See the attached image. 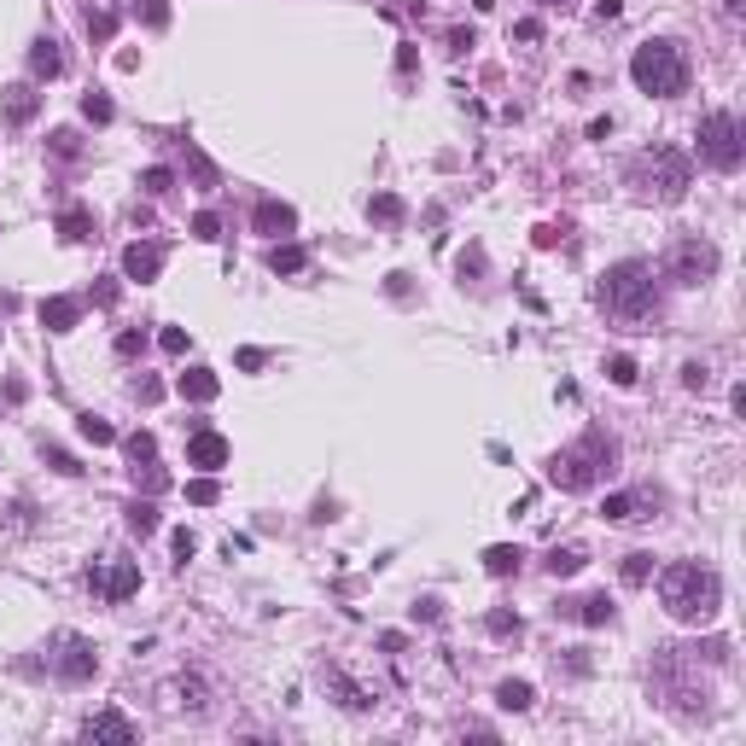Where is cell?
I'll return each mask as SVG.
<instances>
[{"label":"cell","mask_w":746,"mask_h":746,"mask_svg":"<svg viewBox=\"0 0 746 746\" xmlns=\"http://www.w3.org/2000/svg\"><path fill=\"white\" fill-rule=\"evenodd\" d=\"M531 700H537L531 682H502V688H496V706H502V712H531Z\"/></svg>","instance_id":"22"},{"label":"cell","mask_w":746,"mask_h":746,"mask_svg":"<svg viewBox=\"0 0 746 746\" xmlns=\"http://www.w3.org/2000/svg\"><path fill=\"white\" fill-rule=\"evenodd\" d=\"M630 82L642 94H653V100H671V94L688 88V53H682L677 41H647L630 59Z\"/></svg>","instance_id":"5"},{"label":"cell","mask_w":746,"mask_h":746,"mask_svg":"<svg viewBox=\"0 0 746 746\" xmlns=\"http://www.w3.org/2000/svg\"><path fill=\"white\" fill-rule=\"evenodd\" d=\"M368 216L373 222H403V199H397V193H379V199H368Z\"/></svg>","instance_id":"28"},{"label":"cell","mask_w":746,"mask_h":746,"mask_svg":"<svg viewBox=\"0 0 746 746\" xmlns=\"http://www.w3.org/2000/svg\"><path fill=\"white\" fill-rule=\"evenodd\" d=\"M595 304L618 327H647L659 315V274H653V263H636V257L612 263L601 274V286H595Z\"/></svg>","instance_id":"1"},{"label":"cell","mask_w":746,"mask_h":746,"mask_svg":"<svg viewBox=\"0 0 746 746\" xmlns=\"http://www.w3.org/2000/svg\"><path fill=\"white\" fill-rule=\"evenodd\" d=\"M583 624H612V601L607 595H589V601H572Z\"/></svg>","instance_id":"27"},{"label":"cell","mask_w":746,"mask_h":746,"mask_svg":"<svg viewBox=\"0 0 746 746\" xmlns=\"http://www.w3.org/2000/svg\"><path fill=\"white\" fill-rule=\"evenodd\" d=\"M59 234H65L70 245H82V239H94V216H88V210H65V216H59Z\"/></svg>","instance_id":"24"},{"label":"cell","mask_w":746,"mask_h":746,"mask_svg":"<svg viewBox=\"0 0 746 746\" xmlns=\"http://www.w3.org/2000/svg\"><path fill=\"white\" fill-rule=\"evenodd\" d=\"M414 618H443V601H432V595H426V601L414 607Z\"/></svg>","instance_id":"48"},{"label":"cell","mask_w":746,"mask_h":746,"mask_svg":"<svg viewBox=\"0 0 746 746\" xmlns=\"http://www.w3.org/2000/svg\"><path fill=\"white\" fill-rule=\"evenodd\" d=\"M228 455H234V449H228V438H222V432H210V426H199V432L187 438V467H199V473H222V467H228Z\"/></svg>","instance_id":"10"},{"label":"cell","mask_w":746,"mask_h":746,"mask_svg":"<svg viewBox=\"0 0 746 746\" xmlns=\"http://www.w3.org/2000/svg\"><path fill=\"white\" fill-rule=\"evenodd\" d=\"M630 187H636V199H647V204H682L688 187H694V164H688V152H677V146H647V152L630 158Z\"/></svg>","instance_id":"3"},{"label":"cell","mask_w":746,"mask_h":746,"mask_svg":"<svg viewBox=\"0 0 746 746\" xmlns=\"http://www.w3.org/2000/svg\"><path fill=\"white\" fill-rule=\"evenodd\" d=\"M123 274H129V280H140V286H146V280H158V274H164V251L135 239V245L123 251Z\"/></svg>","instance_id":"14"},{"label":"cell","mask_w":746,"mask_h":746,"mask_svg":"<svg viewBox=\"0 0 746 746\" xmlns=\"http://www.w3.org/2000/svg\"><path fill=\"white\" fill-rule=\"evenodd\" d=\"M659 607L677 624H712L717 607H723V577L700 560H677V566L659 572Z\"/></svg>","instance_id":"2"},{"label":"cell","mask_w":746,"mask_h":746,"mask_svg":"<svg viewBox=\"0 0 746 746\" xmlns=\"http://www.w3.org/2000/svg\"><path fill=\"white\" fill-rule=\"evenodd\" d=\"M269 269L274 274H304L309 269V251H304V245H274V251H269Z\"/></svg>","instance_id":"20"},{"label":"cell","mask_w":746,"mask_h":746,"mask_svg":"<svg viewBox=\"0 0 746 746\" xmlns=\"http://www.w3.org/2000/svg\"><path fill=\"white\" fill-rule=\"evenodd\" d=\"M327 682H333V694H339V700L350 706V712H368V706H379V700H373L368 688H356V682L344 677V671H327Z\"/></svg>","instance_id":"19"},{"label":"cell","mask_w":746,"mask_h":746,"mask_svg":"<svg viewBox=\"0 0 746 746\" xmlns=\"http://www.w3.org/2000/svg\"><path fill=\"white\" fill-rule=\"evenodd\" d=\"M82 741H117V746H135L140 729L129 723L123 712H94L88 723H82Z\"/></svg>","instance_id":"11"},{"label":"cell","mask_w":746,"mask_h":746,"mask_svg":"<svg viewBox=\"0 0 746 746\" xmlns=\"http://www.w3.org/2000/svg\"><path fill=\"white\" fill-rule=\"evenodd\" d=\"M607 379L630 391V385H636V362H630V356H612V362H607Z\"/></svg>","instance_id":"33"},{"label":"cell","mask_w":746,"mask_h":746,"mask_svg":"<svg viewBox=\"0 0 746 746\" xmlns=\"http://www.w3.org/2000/svg\"><path fill=\"white\" fill-rule=\"evenodd\" d=\"M193 548H199V543H193V531H175V560H193Z\"/></svg>","instance_id":"45"},{"label":"cell","mask_w":746,"mask_h":746,"mask_svg":"<svg viewBox=\"0 0 746 746\" xmlns=\"http://www.w3.org/2000/svg\"><path fill=\"white\" fill-rule=\"evenodd\" d=\"M88 35H94V41H111V35H117V12H88Z\"/></svg>","instance_id":"31"},{"label":"cell","mask_w":746,"mask_h":746,"mask_svg":"<svg viewBox=\"0 0 746 746\" xmlns=\"http://www.w3.org/2000/svg\"><path fill=\"white\" fill-rule=\"evenodd\" d=\"M612 461H618V443L607 432H583L572 449H560L548 461V484L554 490H589V484H601L612 473Z\"/></svg>","instance_id":"4"},{"label":"cell","mask_w":746,"mask_h":746,"mask_svg":"<svg viewBox=\"0 0 746 746\" xmlns=\"http://www.w3.org/2000/svg\"><path fill=\"white\" fill-rule=\"evenodd\" d=\"M537 6H566V0H537Z\"/></svg>","instance_id":"49"},{"label":"cell","mask_w":746,"mask_h":746,"mask_svg":"<svg viewBox=\"0 0 746 746\" xmlns=\"http://www.w3.org/2000/svg\"><path fill=\"white\" fill-rule=\"evenodd\" d=\"M76 432H82L88 443H117V432H111V420H100V414H82V420H76Z\"/></svg>","instance_id":"29"},{"label":"cell","mask_w":746,"mask_h":746,"mask_svg":"<svg viewBox=\"0 0 746 746\" xmlns=\"http://www.w3.org/2000/svg\"><path fill=\"white\" fill-rule=\"evenodd\" d=\"M193 234H199V239H222V222L204 210V216H193Z\"/></svg>","instance_id":"39"},{"label":"cell","mask_w":746,"mask_h":746,"mask_svg":"<svg viewBox=\"0 0 746 746\" xmlns=\"http://www.w3.org/2000/svg\"><path fill=\"white\" fill-rule=\"evenodd\" d=\"M76 315H82L76 298H41V327H47V333H70Z\"/></svg>","instance_id":"18"},{"label":"cell","mask_w":746,"mask_h":746,"mask_svg":"<svg viewBox=\"0 0 746 746\" xmlns=\"http://www.w3.org/2000/svg\"><path fill=\"white\" fill-rule=\"evenodd\" d=\"M484 630L508 642V636H519V618H513V612H490V618H484Z\"/></svg>","instance_id":"37"},{"label":"cell","mask_w":746,"mask_h":746,"mask_svg":"<svg viewBox=\"0 0 746 746\" xmlns=\"http://www.w3.org/2000/svg\"><path fill=\"white\" fill-rule=\"evenodd\" d=\"M146 24L164 30V24H170V6H164V0H146Z\"/></svg>","instance_id":"43"},{"label":"cell","mask_w":746,"mask_h":746,"mask_svg":"<svg viewBox=\"0 0 746 746\" xmlns=\"http://www.w3.org/2000/svg\"><path fill=\"white\" fill-rule=\"evenodd\" d=\"M519 560H525V554H519V548H490V554H484V572L490 577H508V572H519Z\"/></svg>","instance_id":"25"},{"label":"cell","mask_w":746,"mask_h":746,"mask_svg":"<svg viewBox=\"0 0 746 746\" xmlns=\"http://www.w3.org/2000/svg\"><path fill=\"white\" fill-rule=\"evenodd\" d=\"M700 158H706L712 170H723V175L741 170L746 135H741V123H735V111H712V117L700 123Z\"/></svg>","instance_id":"6"},{"label":"cell","mask_w":746,"mask_h":746,"mask_svg":"<svg viewBox=\"0 0 746 746\" xmlns=\"http://www.w3.org/2000/svg\"><path fill=\"white\" fill-rule=\"evenodd\" d=\"M123 449H129V461H152V455H158V438H152V432H135Z\"/></svg>","instance_id":"36"},{"label":"cell","mask_w":746,"mask_h":746,"mask_svg":"<svg viewBox=\"0 0 746 746\" xmlns=\"http://www.w3.org/2000/svg\"><path fill=\"white\" fill-rule=\"evenodd\" d=\"M82 117H88V123H111V117H117V105L105 100V94H88V100H82Z\"/></svg>","instance_id":"30"},{"label":"cell","mask_w":746,"mask_h":746,"mask_svg":"<svg viewBox=\"0 0 746 746\" xmlns=\"http://www.w3.org/2000/svg\"><path fill=\"white\" fill-rule=\"evenodd\" d=\"M653 572V554H624V583H647Z\"/></svg>","instance_id":"35"},{"label":"cell","mask_w":746,"mask_h":746,"mask_svg":"<svg viewBox=\"0 0 746 746\" xmlns=\"http://www.w3.org/2000/svg\"><path fill=\"white\" fill-rule=\"evenodd\" d=\"M175 391L187 397V403H216V391H222V379L210 368H187L181 379H175Z\"/></svg>","instance_id":"15"},{"label":"cell","mask_w":746,"mask_h":746,"mask_svg":"<svg viewBox=\"0 0 746 746\" xmlns=\"http://www.w3.org/2000/svg\"><path fill=\"white\" fill-rule=\"evenodd\" d=\"M135 484L146 496H164V490H170V473L158 467V455H152V461H135Z\"/></svg>","instance_id":"21"},{"label":"cell","mask_w":746,"mask_h":746,"mask_svg":"<svg viewBox=\"0 0 746 746\" xmlns=\"http://www.w3.org/2000/svg\"><path fill=\"white\" fill-rule=\"evenodd\" d=\"M263 362H269V350H239V368H245V373L263 368Z\"/></svg>","instance_id":"46"},{"label":"cell","mask_w":746,"mask_h":746,"mask_svg":"<svg viewBox=\"0 0 746 746\" xmlns=\"http://www.w3.org/2000/svg\"><path fill=\"white\" fill-rule=\"evenodd\" d=\"M140 187H146L152 199H164V193L175 187V175H170V170H146V175H140Z\"/></svg>","instance_id":"38"},{"label":"cell","mask_w":746,"mask_h":746,"mask_svg":"<svg viewBox=\"0 0 746 746\" xmlns=\"http://www.w3.org/2000/svg\"><path fill=\"white\" fill-rule=\"evenodd\" d=\"M30 70H35V82H53L59 70H65V53H59V41L53 35H41L30 47Z\"/></svg>","instance_id":"16"},{"label":"cell","mask_w":746,"mask_h":746,"mask_svg":"<svg viewBox=\"0 0 746 746\" xmlns=\"http://www.w3.org/2000/svg\"><path fill=\"white\" fill-rule=\"evenodd\" d=\"M583 560H589L583 548H554V554H548V572H554V577H572V572H583Z\"/></svg>","instance_id":"26"},{"label":"cell","mask_w":746,"mask_h":746,"mask_svg":"<svg viewBox=\"0 0 746 746\" xmlns=\"http://www.w3.org/2000/svg\"><path fill=\"white\" fill-rule=\"evenodd\" d=\"M123 519H129V531H135V537H152V531H158V508H152V496H146V502H129V508H123Z\"/></svg>","instance_id":"23"},{"label":"cell","mask_w":746,"mask_h":746,"mask_svg":"<svg viewBox=\"0 0 746 746\" xmlns=\"http://www.w3.org/2000/svg\"><path fill=\"white\" fill-rule=\"evenodd\" d=\"M251 228H257V234H269V239H286L292 228H298V210H292V204H280V199H263V204H257V216H251Z\"/></svg>","instance_id":"13"},{"label":"cell","mask_w":746,"mask_h":746,"mask_svg":"<svg viewBox=\"0 0 746 746\" xmlns=\"http://www.w3.org/2000/svg\"><path fill=\"white\" fill-rule=\"evenodd\" d=\"M135 397H140V403H158V397H164V385H158V379H146V373H140V379H135Z\"/></svg>","instance_id":"40"},{"label":"cell","mask_w":746,"mask_h":746,"mask_svg":"<svg viewBox=\"0 0 746 746\" xmlns=\"http://www.w3.org/2000/svg\"><path fill=\"white\" fill-rule=\"evenodd\" d=\"M88 589L117 607V601H129L140 589V566L135 560H117V554H111V560H94V566H88Z\"/></svg>","instance_id":"8"},{"label":"cell","mask_w":746,"mask_h":746,"mask_svg":"<svg viewBox=\"0 0 746 746\" xmlns=\"http://www.w3.org/2000/svg\"><path fill=\"white\" fill-rule=\"evenodd\" d=\"M653 508H659V496H647V490H636V496H630V490H624V496H607V519L612 525H642V519H653Z\"/></svg>","instance_id":"12"},{"label":"cell","mask_w":746,"mask_h":746,"mask_svg":"<svg viewBox=\"0 0 746 746\" xmlns=\"http://www.w3.org/2000/svg\"><path fill=\"white\" fill-rule=\"evenodd\" d=\"M47 461H53V467H59V473H82V467H76V461H70L65 449H47Z\"/></svg>","instance_id":"47"},{"label":"cell","mask_w":746,"mask_h":746,"mask_svg":"<svg viewBox=\"0 0 746 746\" xmlns=\"http://www.w3.org/2000/svg\"><path fill=\"white\" fill-rule=\"evenodd\" d=\"M717 274V245L700 234H682L671 251H665V280H677V286H706Z\"/></svg>","instance_id":"7"},{"label":"cell","mask_w":746,"mask_h":746,"mask_svg":"<svg viewBox=\"0 0 746 746\" xmlns=\"http://www.w3.org/2000/svg\"><path fill=\"white\" fill-rule=\"evenodd\" d=\"M140 350H146V333H123L117 339V356H140Z\"/></svg>","instance_id":"44"},{"label":"cell","mask_w":746,"mask_h":746,"mask_svg":"<svg viewBox=\"0 0 746 746\" xmlns=\"http://www.w3.org/2000/svg\"><path fill=\"white\" fill-rule=\"evenodd\" d=\"M53 158H82V140H76V129H53Z\"/></svg>","instance_id":"34"},{"label":"cell","mask_w":746,"mask_h":746,"mask_svg":"<svg viewBox=\"0 0 746 746\" xmlns=\"http://www.w3.org/2000/svg\"><path fill=\"white\" fill-rule=\"evenodd\" d=\"M216 496H222V490H216V478H210V473H204V478H193V484H187V502H199V508H210Z\"/></svg>","instance_id":"32"},{"label":"cell","mask_w":746,"mask_h":746,"mask_svg":"<svg viewBox=\"0 0 746 746\" xmlns=\"http://www.w3.org/2000/svg\"><path fill=\"white\" fill-rule=\"evenodd\" d=\"M0 105H6V117H12V123H35V111H41V94H35L30 82H12Z\"/></svg>","instance_id":"17"},{"label":"cell","mask_w":746,"mask_h":746,"mask_svg":"<svg viewBox=\"0 0 746 746\" xmlns=\"http://www.w3.org/2000/svg\"><path fill=\"white\" fill-rule=\"evenodd\" d=\"M53 671H59L65 682H88L94 671H100V653H94V642H88V636L59 630V636H53Z\"/></svg>","instance_id":"9"},{"label":"cell","mask_w":746,"mask_h":746,"mask_svg":"<svg viewBox=\"0 0 746 746\" xmlns=\"http://www.w3.org/2000/svg\"><path fill=\"white\" fill-rule=\"evenodd\" d=\"M682 379H688V391H706V385H712V373L700 368V362H688V368H682Z\"/></svg>","instance_id":"42"},{"label":"cell","mask_w":746,"mask_h":746,"mask_svg":"<svg viewBox=\"0 0 746 746\" xmlns=\"http://www.w3.org/2000/svg\"><path fill=\"white\" fill-rule=\"evenodd\" d=\"M164 350H170V356H187V333H181V327H164Z\"/></svg>","instance_id":"41"}]
</instances>
